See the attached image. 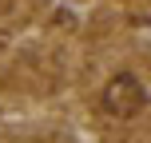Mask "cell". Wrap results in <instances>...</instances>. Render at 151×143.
Here are the masks:
<instances>
[{"label":"cell","mask_w":151,"mask_h":143,"mask_svg":"<svg viewBox=\"0 0 151 143\" xmlns=\"http://www.w3.org/2000/svg\"><path fill=\"white\" fill-rule=\"evenodd\" d=\"M143 99H147L143 83H139L131 72H119V75L104 88V111H107V115H119V119H127V115H135L139 107H143Z\"/></svg>","instance_id":"cell-1"}]
</instances>
